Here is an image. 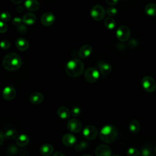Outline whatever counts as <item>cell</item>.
<instances>
[{
	"label": "cell",
	"mask_w": 156,
	"mask_h": 156,
	"mask_svg": "<svg viewBox=\"0 0 156 156\" xmlns=\"http://www.w3.org/2000/svg\"><path fill=\"white\" fill-rule=\"evenodd\" d=\"M22 65L21 57L16 53L11 52L5 55L2 60L3 67L9 71L18 69Z\"/></svg>",
	"instance_id": "1"
},
{
	"label": "cell",
	"mask_w": 156,
	"mask_h": 156,
	"mask_svg": "<svg viewBox=\"0 0 156 156\" xmlns=\"http://www.w3.org/2000/svg\"><path fill=\"white\" fill-rule=\"evenodd\" d=\"M66 73L72 77H77L83 72L84 65L79 58H73L68 62L66 65Z\"/></svg>",
	"instance_id": "2"
},
{
	"label": "cell",
	"mask_w": 156,
	"mask_h": 156,
	"mask_svg": "<svg viewBox=\"0 0 156 156\" xmlns=\"http://www.w3.org/2000/svg\"><path fill=\"white\" fill-rule=\"evenodd\" d=\"M118 136V130L113 125L104 126L100 131L99 138L105 143H112L115 141Z\"/></svg>",
	"instance_id": "3"
},
{
	"label": "cell",
	"mask_w": 156,
	"mask_h": 156,
	"mask_svg": "<svg viewBox=\"0 0 156 156\" xmlns=\"http://www.w3.org/2000/svg\"><path fill=\"white\" fill-rule=\"evenodd\" d=\"M141 86L146 92L152 93L156 89V82L152 77L146 76L141 79Z\"/></svg>",
	"instance_id": "4"
},
{
	"label": "cell",
	"mask_w": 156,
	"mask_h": 156,
	"mask_svg": "<svg viewBox=\"0 0 156 156\" xmlns=\"http://www.w3.org/2000/svg\"><path fill=\"white\" fill-rule=\"evenodd\" d=\"M105 13L106 12L102 5H95L91 9L90 15L94 20L101 21L105 17Z\"/></svg>",
	"instance_id": "5"
},
{
	"label": "cell",
	"mask_w": 156,
	"mask_h": 156,
	"mask_svg": "<svg viewBox=\"0 0 156 156\" xmlns=\"http://www.w3.org/2000/svg\"><path fill=\"white\" fill-rule=\"evenodd\" d=\"M116 35L117 38L122 42L127 41L130 36V30L128 26L122 25L117 29Z\"/></svg>",
	"instance_id": "6"
},
{
	"label": "cell",
	"mask_w": 156,
	"mask_h": 156,
	"mask_svg": "<svg viewBox=\"0 0 156 156\" xmlns=\"http://www.w3.org/2000/svg\"><path fill=\"white\" fill-rule=\"evenodd\" d=\"M84 78L89 83H94L99 78V73L94 68H88L84 73Z\"/></svg>",
	"instance_id": "7"
},
{
	"label": "cell",
	"mask_w": 156,
	"mask_h": 156,
	"mask_svg": "<svg viewBox=\"0 0 156 156\" xmlns=\"http://www.w3.org/2000/svg\"><path fill=\"white\" fill-rule=\"evenodd\" d=\"M83 135L87 140H94L98 135V129L93 125H88L84 127L83 130Z\"/></svg>",
	"instance_id": "8"
},
{
	"label": "cell",
	"mask_w": 156,
	"mask_h": 156,
	"mask_svg": "<svg viewBox=\"0 0 156 156\" xmlns=\"http://www.w3.org/2000/svg\"><path fill=\"white\" fill-rule=\"evenodd\" d=\"M67 129L73 133H79L82 129L81 122L76 118L70 119L66 124Z\"/></svg>",
	"instance_id": "9"
},
{
	"label": "cell",
	"mask_w": 156,
	"mask_h": 156,
	"mask_svg": "<svg viewBox=\"0 0 156 156\" xmlns=\"http://www.w3.org/2000/svg\"><path fill=\"white\" fill-rule=\"evenodd\" d=\"M55 18L54 15L50 12L44 13L40 18L41 24L44 26H51L55 22Z\"/></svg>",
	"instance_id": "10"
},
{
	"label": "cell",
	"mask_w": 156,
	"mask_h": 156,
	"mask_svg": "<svg viewBox=\"0 0 156 156\" xmlns=\"http://www.w3.org/2000/svg\"><path fill=\"white\" fill-rule=\"evenodd\" d=\"M2 95L4 99L7 101H11L15 98L16 95V91L13 86L9 85L3 89Z\"/></svg>",
	"instance_id": "11"
},
{
	"label": "cell",
	"mask_w": 156,
	"mask_h": 156,
	"mask_svg": "<svg viewBox=\"0 0 156 156\" xmlns=\"http://www.w3.org/2000/svg\"><path fill=\"white\" fill-rule=\"evenodd\" d=\"M95 154L96 156H112V150L108 145L101 144L96 147Z\"/></svg>",
	"instance_id": "12"
},
{
	"label": "cell",
	"mask_w": 156,
	"mask_h": 156,
	"mask_svg": "<svg viewBox=\"0 0 156 156\" xmlns=\"http://www.w3.org/2000/svg\"><path fill=\"white\" fill-rule=\"evenodd\" d=\"M62 141L65 146L68 147H71L74 146L76 144V138L73 134L66 133L62 136Z\"/></svg>",
	"instance_id": "13"
},
{
	"label": "cell",
	"mask_w": 156,
	"mask_h": 156,
	"mask_svg": "<svg viewBox=\"0 0 156 156\" xmlns=\"http://www.w3.org/2000/svg\"><path fill=\"white\" fill-rule=\"evenodd\" d=\"M92 51H93V49L90 45L85 44L80 48L78 53L79 57L83 59L86 58L91 55Z\"/></svg>",
	"instance_id": "14"
},
{
	"label": "cell",
	"mask_w": 156,
	"mask_h": 156,
	"mask_svg": "<svg viewBox=\"0 0 156 156\" xmlns=\"http://www.w3.org/2000/svg\"><path fill=\"white\" fill-rule=\"evenodd\" d=\"M24 6L27 10L31 12H35L39 9L40 4L38 0H26Z\"/></svg>",
	"instance_id": "15"
},
{
	"label": "cell",
	"mask_w": 156,
	"mask_h": 156,
	"mask_svg": "<svg viewBox=\"0 0 156 156\" xmlns=\"http://www.w3.org/2000/svg\"><path fill=\"white\" fill-rule=\"evenodd\" d=\"M15 45L17 49L20 51H25L28 49L29 44L28 41L26 38L23 37H19L15 41Z\"/></svg>",
	"instance_id": "16"
},
{
	"label": "cell",
	"mask_w": 156,
	"mask_h": 156,
	"mask_svg": "<svg viewBox=\"0 0 156 156\" xmlns=\"http://www.w3.org/2000/svg\"><path fill=\"white\" fill-rule=\"evenodd\" d=\"M37 20V17L35 14L32 12H27L23 15L22 17V21L24 24L27 25L34 24Z\"/></svg>",
	"instance_id": "17"
},
{
	"label": "cell",
	"mask_w": 156,
	"mask_h": 156,
	"mask_svg": "<svg viewBox=\"0 0 156 156\" xmlns=\"http://www.w3.org/2000/svg\"><path fill=\"white\" fill-rule=\"evenodd\" d=\"M54 151V148L52 145L49 144H43L40 148V152L43 156H50Z\"/></svg>",
	"instance_id": "18"
},
{
	"label": "cell",
	"mask_w": 156,
	"mask_h": 156,
	"mask_svg": "<svg viewBox=\"0 0 156 156\" xmlns=\"http://www.w3.org/2000/svg\"><path fill=\"white\" fill-rule=\"evenodd\" d=\"M44 96L42 93L39 92H35L30 94L29 97L30 102L33 104H39L43 102Z\"/></svg>",
	"instance_id": "19"
},
{
	"label": "cell",
	"mask_w": 156,
	"mask_h": 156,
	"mask_svg": "<svg viewBox=\"0 0 156 156\" xmlns=\"http://www.w3.org/2000/svg\"><path fill=\"white\" fill-rule=\"evenodd\" d=\"M98 65H99L100 72L104 75L108 74L112 71V67L111 65L107 62L101 61L99 62Z\"/></svg>",
	"instance_id": "20"
},
{
	"label": "cell",
	"mask_w": 156,
	"mask_h": 156,
	"mask_svg": "<svg viewBox=\"0 0 156 156\" xmlns=\"http://www.w3.org/2000/svg\"><path fill=\"white\" fill-rule=\"evenodd\" d=\"M57 113L61 119H63L69 118L71 115V112L69 110L67 107L64 106L58 107L57 110Z\"/></svg>",
	"instance_id": "21"
},
{
	"label": "cell",
	"mask_w": 156,
	"mask_h": 156,
	"mask_svg": "<svg viewBox=\"0 0 156 156\" xmlns=\"http://www.w3.org/2000/svg\"><path fill=\"white\" fill-rule=\"evenodd\" d=\"M29 143V136L26 134H21L16 138V144L18 146L24 147Z\"/></svg>",
	"instance_id": "22"
},
{
	"label": "cell",
	"mask_w": 156,
	"mask_h": 156,
	"mask_svg": "<svg viewBox=\"0 0 156 156\" xmlns=\"http://www.w3.org/2000/svg\"><path fill=\"white\" fill-rule=\"evenodd\" d=\"M144 12L150 16H156V4L149 3L147 4L144 8Z\"/></svg>",
	"instance_id": "23"
},
{
	"label": "cell",
	"mask_w": 156,
	"mask_h": 156,
	"mask_svg": "<svg viewBox=\"0 0 156 156\" xmlns=\"http://www.w3.org/2000/svg\"><path fill=\"white\" fill-rule=\"evenodd\" d=\"M129 128L130 131L133 133H136L140 132V129H141V126L140 123L138 120L133 119L130 121L129 123Z\"/></svg>",
	"instance_id": "24"
},
{
	"label": "cell",
	"mask_w": 156,
	"mask_h": 156,
	"mask_svg": "<svg viewBox=\"0 0 156 156\" xmlns=\"http://www.w3.org/2000/svg\"><path fill=\"white\" fill-rule=\"evenodd\" d=\"M104 25L106 28L111 30V29H113L116 27V23L115 20L112 17L109 16V17H107L105 19Z\"/></svg>",
	"instance_id": "25"
},
{
	"label": "cell",
	"mask_w": 156,
	"mask_h": 156,
	"mask_svg": "<svg viewBox=\"0 0 156 156\" xmlns=\"http://www.w3.org/2000/svg\"><path fill=\"white\" fill-rule=\"evenodd\" d=\"M18 136V132L15 129H9L4 133V137L7 140H13Z\"/></svg>",
	"instance_id": "26"
},
{
	"label": "cell",
	"mask_w": 156,
	"mask_h": 156,
	"mask_svg": "<svg viewBox=\"0 0 156 156\" xmlns=\"http://www.w3.org/2000/svg\"><path fill=\"white\" fill-rule=\"evenodd\" d=\"M152 155V146H144L141 149L140 156H151Z\"/></svg>",
	"instance_id": "27"
},
{
	"label": "cell",
	"mask_w": 156,
	"mask_h": 156,
	"mask_svg": "<svg viewBox=\"0 0 156 156\" xmlns=\"http://www.w3.org/2000/svg\"><path fill=\"white\" fill-rule=\"evenodd\" d=\"M88 144L87 142H86L85 141H82L81 142H80L78 144H77L76 145H75L74 149L77 152H80V151L87 149L88 147Z\"/></svg>",
	"instance_id": "28"
},
{
	"label": "cell",
	"mask_w": 156,
	"mask_h": 156,
	"mask_svg": "<svg viewBox=\"0 0 156 156\" xmlns=\"http://www.w3.org/2000/svg\"><path fill=\"white\" fill-rule=\"evenodd\" d=\"M127 156H140V151L135 147H130L126 152Z\"/></svg>",
	"instance_id": "29"
},
{
	"label": "cell",
	"mask_w": 156,
	"mask_h": 156,
	"mask_svg": "<svg viewBox=\"0 0 156 156\" xmlns=\"http://www.w3.org/2000/svg\"><path fill=\"white\" fill-rule=\"evenodd\" d=\"M11 19V15L7 12H4L0 13V20L3 22H7Z\"/></svg>",
	"instance_id": "30"
},
{
	"label": "cell",
	"mask_w": 156,
	"mask_h": 156,
	"mask_svg": "<svg viewBox=\"0 0 156 156\" xmlns=\"http://www.w3.org/2000/svg\"><path fill=\"white\" fill-rule=\"evenodd\" d=\"M106 13L110 17L115 16L118 13V10L114 7H109L106 10Z\"/></svg>",
	"instance_id": "31"
},
{
	"label": "cell",
	"mask_w": 156,
	"mask_h": 156,
	"mask_svg": "<svg viewBox=\"0 0 156 156\" xmlns=\"http://www.w3.org/2000/svg\"><path fill=\"white\" fill-rule=\"evenodd\" d=\"M17 30L20 34H25L27 32V27L25 24L21 23L20 25L17 26Z\"/></svg>",
	"instance_id": "32"
},
{
	"label": "cell",
	"mask_w": 156,
	"mask_h": 156,
	"mask_svg": "<svg viewBox=\"0 0 156 156\" xmlns=\"http://www.w3.org/2000/svg\"><path fill=\"white\" fill-rule=\"evenodd\" d=\"M71 115L74 116V117H77L79 116L80 113H81V110L80 108L77 107V106H75V107H73L71 109Z\"/></svg>",
	"instance_id": "33"
},
{
	"label": "cell",
	"mask_w": 156,
	"mask_h": 156,
	"mask_svg": "<svg viewBox=\"0 0 156 156\" xmlns=\"http://www.w3.org/2000/svg\"><path fill=\"white\" fill-rule=\"evenodd\" d=\"M10 46V42L7 40H2L0 42V47L3 49H7Z\"/></svg>",
	"instance_id": "34"
},
{
	"label": "cell",
	"mask_w": 156,
	"mask_h": 156,
	"mask_svg": "<svg viewBox=\"0 0 156 156\" xmlns=\"http://www.w3.org/2000/svg\"><path fill=\"white\" fill-rule=\"evenodd\" d=\"M7 24L4 22L0 21V33L4 34L7 31Z\"/></svg>",
	"instance_id": "35"
},
{
	"label": "cell",
	"mask_w": 156,
	"mask_h": 156,
	"mask_svg": "<svg viewBox=\"0 0 156 156\" xmlns=\"http://www.w3.org/2000/svg\"><path fill=\"white\" fill-rule=\"evenodd\" d=\"M22 23V18L20 17H15L12 20V24L15 26H18Z\"/></svg>",
	"instance_id": "36"
},
{
	"label": "cell",
	"mask_w": 156,
	"mask_h": 156,
	"mask_svg": "<svg viewBox=\"0 0 156 156\" xmlns=\"http://www.w3.org/2000/svg\"><path fill=\"white\" fill-rule=\"evenodd\" d=\"M9 151L12 154H15L18 151V149L15 145H11L9 147Z\"/></svg>",
	"instance_id": "37"
},
{
	"label": "cell",
	"mask_w": 156,
	"mask_h": 156,
	"mask_svg": "<svg viewBox=\"0 0 156 156\" xmlns=\"http://www.w3.org/2000/svg\"><path fill=\"white\" fill-rule=\"evenodd\" d=\"M119 0H105L106 3L109 5H115L118 4Z\"/></svg>",
	"instance_id": "38"
},
{
	"label": "cell",
	"mask_w": 156,
	"mask_h": 156,
	"mask_svg": "<svg viewBox=\"0 0 156 156\" xmlns=\"http://www.w3.org/2000/svg\"><path fill=\"white\" fill-rule=\"evenodd\" d=\"M4 134L2 133V132L0 130V146L3 143L4 140Z\"/></svg>",
	"instance_id": "39"
},
{
	"label": "cell",
	"mask_w": 156,
	"mask_h": 156,
	"mask_svg": "<svg viewBox=\"0 0 156 156\" xmlns=\"http://www.w3.org/2000/svg\"><path fill=\"white\" fill-rule=\"evenodd\" d=\"M16 10L17 12L18 13H21L24 11V7L22 6V5H18L16 9Z\"/></svg>",
	"instance_id": "40"
},
{
	"label": "cell",
	"mask_w": 156,
	"mask_h": 156,
	"mask_svg": "<svg viewBox=\"0 0 156 156\" xmlns=\"http://www.w3.org/2000/svg\"><path fill=\"white\" fill-rule=\"evenodd\" d=\"M52 156H65L64 154L61 152H59V151H57V152H55L53 155Z\"/></svg>",
	"instance_id": "41"
},
{
	"label": "cell",
	"mask_w": 156,
	"mask_h": 156,
	"mask_svg": "<svg viewBox=\"0 0 156 156\" xmlns=\"http://www.w3.org/2000/svg\"><path fill=\"white\" fill-rule=\"evenodd\" d=\"M11 2L15 4H20L23 2V0H10Z\"/></svg>",
	"instance_id": "42"
},
{
	"label": "cell",
	"mask_w": 156,
	"mask_h": 156,
	"mask_svg": "<svg viewBox=\"0 0 156 156\" xmlns=\"http://www.w3.org/2000/svg\"><path fill=\"white\" fill-rule=\"evenodd\" d=\"M82 156H91V155H89V154H84V155H83Z\"/></svg>",
	"instance_id": "43"
},
{
	"label": "cell",
	"mask_w": 156,
	"mask_h": 156,
	"mask_svg": "<svg viewBox=\"0 0 156 156\" xmlns=\"http://www.w3.org/2000/svg\"><path fill=\"white\" fill-rule=\"evenodd\" d=\"M154 152H155V154H156V146H155V149H154Z\"/></svg>",
	"instance_id": "44"
},
{
	"label": "cell",
	"mask_w": 156,
	"mask_h": 156,
	"mask_svg": "<svg viewBox=\"0 0 156 156\" xmlns=\"http://www.w3.org/2000/svg\"><path fill=\"white\" fill-rule=\"evenodd\" d=\"M112 156H119L118 155H112Z\"/></svg>",
	"instance_id": "45"
},
{
	"label": "cell",
	"mask_w": 156,
	"mask_h": 156,
	"mask_svg": "<svg viewBox=\"0 0 156 156\" xmlns=\"http://www.w3.org/2000/svg\"><path fill=\"white\" fill-rule=\"evenodd\" d=\"M151 156H155V155H151Z\"/></svg>",
	"instance_id": "46"
}]
</instances>
